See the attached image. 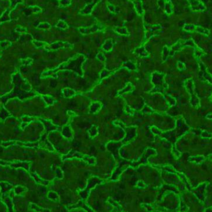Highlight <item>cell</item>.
Wrapping results in <instances>:
<instances>
[{
    "label": "cell",
    "mask_w": 212,
    "mask_h": 212,
    "mask_svg": "<svg viewBox=\"0 0 212 212\" xmlns=\"http://www.w3.org/2000/svg\"><path fill=\"white\" fill-rule=\"evenodd\" d=\"M11 11V9L10 8L6 9V10L3 13L2 16L0 17V22L2 23V22L11 21V17H10Z\"/></svg>",
    "instance_id": "6"
},
{
    "label": "cell",
    "mask_w": 212,
    "mask_h": 212,
    "mask_svg": "<svg viewBox=\"0 0 212 212\" xmlns=\"http://www.w3.org/2000/svg\"><path fill=\"white\" fill-rule=\"evenodd\" d=\"M12 43L8 41H0V49L2 50H5L7 48L11 46Z\"/></svg>",
    "instance_id": "9"
},
{
    "label": "cell",
    "mask_w": 212,
    "mask_h": 212,
    "mask_svg": "<svg viewBox=\"0 0 212 212\" xmlns=\"http://www.w3.org/2000/svg\"><path fill=\"white\" fill-rule=\"evenodd\" d=\"M73 48V45L68 42L57 41V42L52 43L50 44H47L44 49L47 51H56V50L63 49V48Z\"/></svg>",
    "instance_id": "3"
},
{
    "label": "cell",
    "mask_w": 212,
    "mask_h": 212,
    "mask_svg": "<svg viewBox=\"0 0 212 212\" xmlns=\"http://www.w3.org/2000/svg\"><path fill=\"white\" fill-rule=\"evenodd\" d=\"M197 45L194 40L192 39H180L177 41L174 44H173L170 48V55L173 56L175 53L181 51L183 49L189 47V48H194Z\"/></svg>",
    "instance_id": "1"
},
{
    "label": "cell",
    "mask_w": 212,
    "mask_h": 212,
    "mask_svg": "<svg viewBox=\"0 0 212 212\" xmlns=\"http://www.w3.org/2000/svg\"><path fill=\"white\" fill-rule=\"evenodd\" d=\"M15 31L18 32H19V33H26L27 32L26 28H24L22 26H18L15 29Z\"/></svg>",
    "instance_id": "15"
},
{
    "label": "cell",
    "mask_w": 212,
    "mask_h": 212,
    "mask_svg": "<svg viewBox=\"0 0 212 212\" xmlns=\"http://www.w3.org/2000/svg\"><path fill=\"white\" fill-rule=\"evenodd\" d=\"M112 48H113V43H112V39L107 40L104 43V44L102 45V49L107 52L111 51L112 50Z\"/></svg>",
    "instance_id": "8"
},
{
    "label": "cell",
    "mask_w": 212,
    "mask_h": 212,
    "mask_svg": "<svg viewBox=\"0 0 212 212\" xmlns=\"http://www.w3.org/2000/svg\"><path fill=\"white\" fill-rule=\"evenodd\" d=\"M188 1L192 12L197 13L204 12L206 10V6L200 0H188Z\"/></svg>",
    "instance_id": "4"
},
{
    "label": "cell",
    "mask_w": 212,
    "mask_h": 212,
    "mask_svg": "<svg viewBox=\"0 0 212 212\" xmlns=\"http://www.w3.org/2000/svg\"><path fill=\"white\" fill-rule=\"evenodd\" d=\"M3 54V51H2V52H0V58H1V57H2V56Z\"/></svg>",
    "instance_id": "16"
},
{
    "label": "cell",
    "mask_w": 212,
    "mask_h": 212,
    "mask_svg": "<svg viewBox=\"0 0 212 212\" xmlns=\"http://www.w3.org/2000/svg\"><path fill=\"white\" fill-rule=\"evenodd\" d=\"M194 55L195 57V58H196V59L198 61H200V60L201 59V58L204 57L207 54L206 52L203 50L202 49L200 48H199V47L197 45L195 48H194Z\"/></svg>",
    "instance_id": "5"
},
{
    "label": "cell",
    "mask_w": 212,
    "mask_h": 212,
    "mask_svg": "<svg viewBox=\"0 0 212 212\" xmlns=\"http://www.w3.org/2000/svg\"><path fill=\"white\" fill-rule=\"evenodd\" d=\"M170 55V49L168 48L167 45H165L163 49H162V60L163 62L166 61L169 56Z\"/></svg>",
    "instance_id": "7"
},
{
    "label": "cell",
    "mask_w": 212,
    "mask_h": 212,
    "mask_svg": "<svg viewBox=\"0 0 212 212\" xmlns=\"http://www.w3.org/2000/svg\"><path fill=\"white\" fill-rule=\"evenodd\" d=\"M177 65H178V68L179 70H185V68H186L185 65L184 63H182V62H181V61H178V62Z\"/></svg>",
    "instance_id": "14"
},
{
    "label": "cell",
    "mask_w": 212,
    "mask_h": 212,
    "mask_svg": "<svg viewBox=\"0 0 212 212\" xmlns=\"http://www.w3.org/2000/svg\"><path fill=\"white\" fill-rule=\"evenodd\" d=\"M183 29L188 32H197L202 34L205 36L208 37L210 34V30L200 26H196L192 24H186L183 28Z\"/></svg>",
    "instance_id": "2"
},
{
    "label": "cell",
    "mask_w": 212,
    "mask_h": 212,
    "mask_svg": "<svg viewBox=\"0 0 212 212\" xmlns=\"http://www.w3.org/2000/svg\"><path fill=\"white\" fill-rule=\"evenodd\" d=\"M33 44H34V45L35 46V48H44L46 44L47 43L45 42H43V41H35V40H34L32 41Z\"/></svg>",
    "instance_id": "10"
},
{
    "label": "cell",
    "mask_w": 212,
    "mask_h": 212,
    "mask_svg": "<svg viewBox=\"0 0 212 212\" xmlns=\"http://www.w3.org/2000/svg\"><path fill=\"white\" fill-rule=\"evenodd\" d=\"M166 12L168 14H171L172 13V11H173L172 6V4H171V2L167 3L166 6Z\"/></svg>",
    "instance_id": "12"
},
{
    "label": "cell",
    "mask_w": 212,
    "mask_h": 212,
    "mask_svg": "<svg viewBox=\"0 0 212 212\" xmlns=\"http://www.w3.org/2000/svg\"><path fill=\"white\" fill-rule=\"evenodd\" d=\"M50 27V25L48 24V23H47V22H41L40 24L39 25V26H37V28L46 29H49Z\"/></svg>",
    "instance_id": "13"
},
{
    "label": "cell",
    "mask_w": 212,
    "mask_h": 212,
    "mask_svg": "<svg viewBox=\"0 0 212 212\" xmlns=\"http://www.w3.org/2000/svg\"><path fill=\"white\" fill-rule=\"evenodd\" d=\"M9 1L11 2V6L13 8H14L18 4L23 3L22 0H9Z\"/></svg>",
    "instance_id": "11"
}]
</instances>
